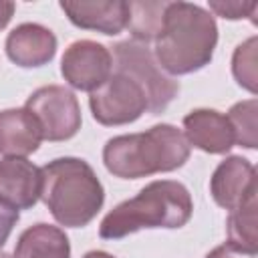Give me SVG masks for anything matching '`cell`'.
Listing matches in <instances>:
<instances>
[{
	"instance_id": "obj_1",
	"label": "cell",
	"mask_w": 258,
	"mask_h": 258,
	"mask_svg": "<svg viewBox=\"0 0 258 258\" xmlns=\"http://www.w3.org/2000/svg\"><path fill=\"white\" fill-rule=\"evenodd\" d=\"M218 44L216 18L191 2H167L153 56L167 75H189L210 64Z\"/></svg>"
},
{
	"instance_id": "obj_2",
	"label": "cell",
	"mask_w": 258,
	"mask_h": 258,
	"mask_svg": "<svg viewBox=\"0 0 258 258\" xmlns=\"http://www.w3.org/2000/svg\"><path fill=\"white\" fill-rule=\"evenodd\" d=\"M194 214L189 189L175 179H155L131 200L115 206L99 226L103 240H121L143 228H181Z\"/></svg>"
},
{
	"instance_id": "obj_3",
	"label": "cell",
	"mask_w": 258,
	"mask_h": 258,
	"mask_svg": "<svg viewBox=\"0 0 258 258\" xmlns=\"http://www.w3.org/2000/svg\"><path fill=\"white\" fill-rule=\"evenodd\" d=\"M189 143L175 125L159 123L143 133L117 135L103 147V163L121 179H139L179 169L189 159Z\"/></svg>"
},
{
	"instance_id": "obj_4",
	"label": "cell",
	"mask_w": 258,
	"mask_h": 258,
	"mask_svg": "<svg viewBox=\"0 0 258 258\" xmlns=\"http://www.w3.org/2000/svg\"><path fill=\"white\" fill-rule=\"evenodd\" d=\"M40 200L64 228H85L99 214L105 189L95 169L79 157H58L40 167Z\"/></svg>"
},
{
	"instance_id": "obj_5",
	"label": "cell",
	"mask_w": 258,
	"mask_h": 258,
	"mask_svg": "<svg viewBox=\"0 0 258 258\" xmlns=\"http://www.w3.org/2000/svg\"><path fill=\"white\" fill-rule=\"evenodd\" d=\"M113 67L141 87L147 111L153 115L163 113L179 93V83L157 64L151 48L133 38L113 44Z\"/></svg>"
},
{
	"instance_id": "obj_6",
	"label": "cell",
	"mask_w": 258,
	"mask_h": 258,
	"mask_svg": "<svg viewBox=\"0 0 258 258\" xmlns=\"http://www.w3.org/2000/svg\"><path fill=\"white\" fill-rule=\"evenodd\" d=\"M24 109L34 117L46 141H67L79 133L83 123L75 93L62 85L36 89L26 99Z\"/></svg>"
},
{
	"instance_id": "obj_7",
	"label": "cell",
	"mask_w": 258,
	"mask_h": 258,
	"mask_svg": "<svg viewBox=\"0 0 258 258\" xmlns=\"http://www.w3.org/2000/svg\"><path fill=\"white\" fill-rule=\"evenodd\" d=\"M93 119L105 127H119L137 121L147 111V99L141 87L127 75L113 73L105 85L89 97Z\"/></svg>"
},
{
	"instance_id": "obj_8",
	"label": "cell",
	"mask_w": 258,
	"mask_h": 258,
	"mask_svg": "<svg viewBox=\"0 0 258 258\" xmlns=\"http://www.w3.org/2000/svg\"><path fill=\"white\" fill-rule=\"evenodd\" d=\"M113 73V54L111 50L95 40L83 38L67 46L60 58L62 79L77 91L93 93Z\"/></svg>"
},
{
	"instance_id": "obj_9",
	"label": "cell",
	"mask_w": 258,
	"mask_h": 258,
	"mask_svg": "<svg viewBox=\"0 0 258 258\" xmlns=\"http://www.w3.org/2000/svg\"><path fill=\"white\" fill-rule=\"evenodd\" d=\"M210 194L224 210H234L258 194L256 169L242 155H230L214 169L210 177Z\"/></svg>"
},
{
	"instance_id": "obj_10",
	"label": "cell",
	"mask_w": 258,
	"mask_h": 258,
	"mask_svg": "<svg viewBox=\"0 0 258 258\" xmlns=\"http://www.w3.org/2000/svg\"><path fill=\"white\" fill-rule=\"evenodd\" d=\"M60 10L83 30L115 36L127 28L129 2L125 0H62Z\"/></svg>"
},
{
	"instance_id": "obj_11",
	"label": "cell",
	"mask_w": 258,
	"mask_h": 258,
	"mask_svg": "<svg viewBox=\"0 0 258 258\" xmlns=\"http://www.w3.org/2000/svg\"><path fill=\"white\" fill-rule=\"evenodd\" d=\"M6 56L22 67L36 69L48 64L56 54V36L50 28L36 22H22L12 28L4 42Z\"/></svg>"
},
{
	"instance_id": "obj_12",
	"label": "cell",
	"mask_w": 258,
	"mask_h": 258,
	"mask_svg": "<svg viewBox=\"0 0 258 258\" xmlns=\"http://www.w3.org/2000/svg\"><path fill=\"white\" fill-rule=\"evenodd\" d=\"M42 173L26 157L0 159V202L14 210H28L40 200Z\"/></svg>"
},
{
	"instance_id": "obj_13",
	"label": "cell",
	"mask_w": 258,
	"mask_h": 258,
	"mask_svg": "<svg viewBox=\"0 0 258 258\" xmlns=\"http://www.w3.org/2000/svg\"><path fill=\"white\" fill-rule=\"evenodd\" d=\"M183 137L189 147L222 155L228 153L236 139L228 117L216 109H194L183 117Z\"/></svg>"
},
{
	"instance_id": "obj_14",
	"label": "cell",
	"mask_w": 258,
	"mask_h": 258,
	"mask_svg": "<svg viewBox=\"0 0 258 258\" xmlns=\"http://www.w3.org/2000/svg\"><path fill=\"white\" fill-rule=\"evenodd\" d=\"M40 141V127L24 107L0 111V155L26 157L38 149Z\"/></svg>"
},
{
	"instance_id": "obj_15",
	"label": "cell",
	"mask_w": 258,
	"mask_h": 258,
	"mask_svg": "<svg viewBox=\"0 0 258 258\" xmlns=\"http://www.w3.org/2000/svg\"><path fill=\"white\" fill-rule=\"evenodd\" d=\"M14 258H71V244L64 230L40 222L20 234Z\"/></svg>"
},
{
	"instance_id": "obj_16",
	"label": "cell",
	"mask_w": 258,
	"mask_h": 258,
	"mask_svg": "<svg viewBox=\"0 0 258 258\" xmlns=\"http://www.w3.org/2000/svg\"><path fill=\"white\" fill-rule=\"evenodd\" d=\"M258 200L256 196L240 204L238 208L230 210L226 230H228V242L244 252L258 254V234H256V216Z\"/></svg>"
},
{
	"instance_id": "obj_17",
	"label": "cell",
	"mask_w": 258,
	"mask_h": 258,
	"mask_svg": "<svg viewBox=\"0 0 258 258\" xmlns=\"http://www.w3.org/2000/svg\"><path fill=\"white\" fill-rule=\"evenodd\" d=\"M167 2H129V22L127 28L133 40L147 44L155 40L161 28L163 10Z\"/></svg>"
},
{
	"instance_id": "obj_18",
	"label": "cell",
	"mask_w": 258,
	"mask_h": 258,
	"mask_svg": "<svg viewBox=\"0 0 258 258\" xmlns=\"http://www.w3.org/2000/svg\"><path fill=\"white\" fill-rule=\"evenodd\" d=\"M226 117L234 129L236 143L246 149H256L258 147V101L252 97V99L234 103Z\"/></svg>"
},
{
	"instance_id": "obj_19",
	"label": "cell",
	"mask_w": 258,
	"mask_h": 258,
	"mask_svg": "<svg viewBox=\"0 0 258 258\" xmlns=\"http://www.w3.org/2000/svg\"><path fill=\"white\" fill-rule=\"evenodd\" d=\"M256 52H258V38L250 36L248 40L240 42L232 54V75L240 87L256 95L258 91V67H256Z\"/></svg>"
},
{
	"instance_id": "obj_20",
	"label": "cell",
	"mask_w": 258,
	"mask_h": 258,
	"mask_svg": "<svg viewBox=\"0 0 258 258\" xmlns=\"http://www.w3.org/2000/svg\"><path fill=\"white\" fill-rule=\"evenodd\" d=\"M210 14L222 16L228 20H240V18H250L254 24V14L258 10V2H240V0H210Z\"/></svg>"
},
{
	"instance_id": "obj_21",
	"label": "cell",
	"mask_w": 258,
	"mask_h": 258,
	"mask_svg": "<svg viewBox=\"0 0 258 258\" xmlns=\"http://www.w3.org/2000/svg\"><path fill=\"white\" fill-rule=\"evenodd\" d=\"M18 210H14V208H10V206H6L4 202H0V250H2V246L6 244V240H8V236H10V232H12V228L16 226V222H18Z\"/></svg>"
},
{
	"instance_id": "obj_22",
	"label": "cell",
	"mask_w": 258,
	"mask_h": 258,
	"mask_svg": "<svg viewBox=\"0 0 258 258\" xmlns=\"http://www.w3.org/2000/svg\"><path fill=\"white\" fill-rule=\"evenodd\" d=\"M204 258H256V254L244 252V250L232 246L230 242H224V244L216 246L212 252H208Z\"/></svg>"
},
{
	"instance_id": "obj_23",
	"label": "cell",
	"mask_w": 258,
	"mask_h": 258,
	"mask_svg": "<svg viewBox=\"0 0 258 258\" xmlns=\"http://www.w3.org/2000/svg\"><path fill=\"white\" fill-rule=\"evenodd\" d=\"M14 8H16L14 2L0 0V30L6 28V24L10 22V18H12V14H14Z\"/></svg>"
},
{
	"instance_id": "obj_24",
	"label": "cell",
	"mask_w": 258,
	"mask_h": 258,
	"mask_svg": "<svg viewBox=\"0 0 258 258\" xmlns=\"http://www.w3.org/2000/svg\"><path fill=\"white\" fill-rule=\"evenodd\" d=\"M83 258H115V256L109 254V252H105V250H91V252H87Z\"/></svg>"
},
{
	"instance_id": "obj_25",
	"label": "cell",
	"mask_w": 258,
	"mask_h": 258,
	"mask_svg": "<svg viewBox=\"0 0 258 258\" xmlns=\"http://www.w3.org/2000/svg\"><path fill=\"white\" fill-rule=\"evenodd\" d=\"M0 258H14V256H12V254H6V252L0 250Z\"/></svg>"
}]
</instances>
